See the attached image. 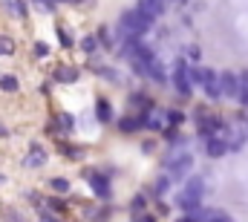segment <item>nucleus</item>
I'll use <instances>...</instances> for the list:
<instances>
[{
	"mask_svg": "<svg viewBox=\"0 0 248 222\" xmlns=\"http://www.w3.org/2000/svg\"><path fill=\"white\" fill-rule=\"evenodd\" d=\"M0 55L3 58L15 55V41H12V38H0Z\"/></svg>",
	"mask_w": 248,
	"mask_h": 222,
	"instance_id": "nucleus-13",
	"label": "nucleus"
},
{
	"mask_svg": "<svg viewBox=\"0 0 248 222\" xmlns=\"http://www.w3.org/2000/svg\"><path fill=\"white\" fill-rule=\"evenodd\" d=\"M46 208H49L52 214H63V211H66V205L58 202V199H46Z\"/></svg>",
	"mask_w": 248,
	"mask_h": 222,
	"instance_id": "nucleus-17",
	"label": "nucleus"
},
{
	"mask_svg": "<svg viewBox=\"0 0 248 222\" xmlns=\"http://www.w3.org/2000/svg\"><path fill=\"white\" fill-rule=\"evenodd\" d=\"M41 222H58V214H52V211H44V214H41Z\"/></svg>",
	"mask_w": 248,
	"mask_h": 222,
	"instance_id": "nucleus-24",
	"label": "nucleus"
},
{
	"mask_svg": "<svg viewBox=\"0 0 248 222\" xmlns=\"http://www.w3.org/2000/svg\"><path fill=\"white\" fill-rule=\"evenodd\" d=\"M75 75H78V72H75L72 66H61V69H58V81H66V84H72Z\"/></svg>",
	"mask_w": 248,
	"mask_h": 222,
	"instance_id": "nucleus-14",
	"label": "nucleus"
},
{
	"mask_svg": "<svg viewBox=\"0 0 248 222\" xmlns=\"http://www.w3.org/2000/svg\"><path fill=\"white\" fill-rule=\"evenodd\" d=\"M173 87L182 93V95H190V90H193V81H190V75H187V66L179 61L176 63V72H173Z\"/></svg>",
	"mask_w": 248,
	"mask_h": 222,
	"instance_id": "nucleus-4",
	"label": "nucleus"
},
{
	"mask_svg": "<svg viewBox=\"0 0 248 222\" xmlns=\"http://www.w3.org/2000/svg\"><path fill=\"white\" fill-rule=\"evenodd\" d=\"M208 222H231V220H228L225 214H219V211H214V214L208 217Z\"/></svg>",
	"mask_w": 248,
	"mask_h": 222,
	"instance_id": "nucleus-22",
	"label": "nucleus"
},
{
	"mask_svg": "<svg viewBox=\"0 0 248 222\" xmlns=\"http://www.w3.org/2000/svg\"><path fill=\"white\" fill-rule=\"evenodd\" d=\"M63 156H72V159H81V150H72V147H61Z\"/></svg>",
	"mask_w": 248,
	"mask_h": 222,
	"instance_id": "nucleus-26",
	"label": "nucleus"
},
{
	"mask_svg": "<svg viewBox=\"0 0 248 222\" xmlns=\"http://www.w3.org/2000/svg\"><path fill=\"white\" fill-rule=\"evenodd\" d=\"M84 52H95V38H84Z\"/></svg>",
	"mask_w": 248,
	"mask_h": 222,
	"instance_id": "nucleus-21",
	"label": "nucleus"
},
{
	"mask_svg": "<svg viewBox=\"0 0 248 222\" xmlns=\"http://www.w3.org/2000/svg\"><path fill=\"white\" fill-rule=\"evenodd\" d=\"M130 208H133V214H136V211H141V208H144V199H141V196H139V199H133V205H130Z\"/></svg>",
	"mask_w": 248,
	"mask_h": 222,
	"instance_id": "nucleus-27",
	"label": "nucleus"
},
{
	"mask_svg": "<svg viewBox=\"0 0 248 222\" xmlns=\"http://www.w3.org/2000/svg\"><path fill=\"white\" fill-rule=\"evenodd\" d=\"M168 121H170V124H173V127H176V124H182V121H185V115H182V112H168Z\"/></svg>",
	"mask_w": 248,
	"mask_h": 222,
	"instance_id": "nucleus-19",
	"label": "nucleus"
},
{
	"mask_svg": "<svg viewBox=\"0 0 248 222\" xmlns=\"http://www.w3.org/2000/svg\"><path fill=\"white\" fill-rule=\"evenodd\" d=\"M122 127L124 133H136V130H141L144 127V115H136V118H122Z\"/></svg>",
	"mask_w": 248,
	"mask_h": 222,
	"instance_id": "nucleus-9",
	"label": "nucleus"
},
{
	"mask_svg": "<svg viewBox=\"0 0 248 222\" xmlns=\"http://www.w3.org/2000/svg\"><path fill=\"white\" fill-rule=\"evenodd\" d=\"M168 188H170V176H162V179H156V193H159V196H162Z\"/></svg>",
	"mask_w": 248,
	"mask_h": 222,
	"instance_id": "nucleus-18",
	"label": "nucleus"
},
{
	"mask_svg": "<svg viewBox=\"0 0 248 222\" xmlns=\"http://www.w3.org/2000/svg\"><path fill=\"white\" fill-rule=\"evenodd\" d=\"M190 165H193L190 153H179V156L168 159V176H170V179H182V176H187Z\"/></svg>",
	"mask_w": 248,
	"mask_h": 222,
	"instance_id": "nucleus-2",
	"label": "nucleus"
},
{
	"mask_svg": "<svg viewBox=\"0 0 248 222\" xmlns=\"http://www.w3.org/2000/svg\"><path fill=\"white\" fill-rule=\"evenodd\" d=\"M58 124L61 130H72V115H58Z\"/></svg>",
	"mask_w": 248,
	"mask_h": 222,
	"instance_id": "nucleus-20",
	"label": "nucleus"
},
{
	"mask_svg": "<svg viewBox=\"0 0 248 222\" xmlns=\"http://www.w3.org/2000/svg\"><path fill=\"white\" fill-rule=\"evenodd\" d=\"M0 90H3V93H17V90H20V81H17L15 75H3V78H0Z\"/></svg>",
	"mask_w": 248,
	"mask_h": 222,
	"instance_id": "nucleus-11",
	"label": "nucleus"
},
{
	"mask_svg": "<svg viewBox=\"0 0 248 222\" xmlns=\"http://www.w3.org/2000/svg\"><path fill=\"white\" fill-rule=\"evenodd\" d=\"M44 165H46V150L32 144V150L23 156V167H44Z\"/></svg>",
	"mask_w": 248,
	"mask_h": 222,
	"instance_id": "nucleus-5",
	"label": "nucleus"
},
{
	"mask_svg": "<svg viewBox=\"0 0 248 222\" xmlns=\"http://www.w3.org/2000/svg\"><path fill=\"white\" fill-rule=\"evenodd\" d=\"M35 6H38L41 12H52V3H49V0H35Z\"/></svg>",
	"mask_w": 248,
	"mask_h": 222,
	"instance_id": "nucleus-23",
	"label": "nucleus"
},
{
	"mask_svg": "<svg viewBox=\"0 0 248 222\" xmlns=\"http://www.w3.org/2000/svg\"><path fill=\"white\" fill-rule=\"evenodd\" d=\"M84 179L95 188V193H98L101 199H107V196H110V182H107V176H104V173H98V170H84Z\"/></svg>",
	"mask_w": 248,
	"mask_h": 222,
	"instance_id": "nucleus-3",
	"label": "nucleus"
},
{
	"mask_svg": "<svg viewBox=\"0 0 248 222\" xmlns=\"http://www.w3.org/2000/svg\"><path fill=\"white\" fill-rule=\"evenodd\" d=\"M35 55H38V58L49 55V47H46V44H38V47H35Z\"/></svg>",
	"mask_w": 248,
	"mask_h": 222,
	"instance_id": "nucleus-25",
	"label": "nucleus"
},
{
	"mask_svg": "<svg viewBox=\"0 0 248 222\" xmlns=\"http://www.w3.org/2000/svg\"><path fill=\"white\" fill-rule=\"evenodd\" d=\"M219 87H222V98H240V93H243V78L240 75H234V72H222L219 75Z\"/></svg>",
	"mask_w": 248,
	"mask_h": 222,
	"instance_id": "nucleus-1",
	"label": "nucleus"
},
{
	"mask_svg": "<svg viewBox=\"0 0 248 222\" xmlns=\"http://www.w3.org/2000/svg\"><path fill=\"white\" fill-rule=\"evenodd\" d=\"M208 156H222L225 150H231V144L228 142H222V139H208Z\"/></svg>",
	"mask_w": 248,
	"mask_h": 222,
	"instance_id": "nucleus-8",
	"label": "nucleus"
},
{
	"mask_svg": "<svg viewBox=\"0 0 248 222\" xmlns=\"http://www.w3.org/2000/svg\"><path fill=\"white\" fill-rule=\"evenodd\" d=\"M147 75H150V81H156V84H165V81H168V72H165V66H162L159 61H150V63H147Z\"/></svg>",
	"mask_w": 248,
	"mask_h": 222,
	"instance_id": "nucleus-7",
	"label": "nucleus"
},
{
	"mask_svg": "<svg viewBox=\"0 0 248 222\" xmlns=\"http://www.w3.org/2000/svg\"><path fill=\"white\" fill-rule=\"evenodd\" d=\"M3 3H6V9H9L15 17H23V15H26V3H23V0H3Z\"/></svg>",
	"mask_w": 248,
	"mask_h": 222,
	"instance_id": "nucleus-12",
	"label": "nucleus"
},
{
	"mask_svg": "<svg viewBox=\"0 0 248 222\" xmlns=\"http://www.w3.org/2000/svg\"><path fill=\"white\" fill-rule=\"evenodd\" d=\"M144 127H150V130H162V127H165V115H162V112H150V115H144Z\"/></svg>",
	"mask_w": 248,
	"mask_h": 222,
	"instance_id": "nucleus-10",
	"label": "nucleus"
},
{
	"mask_svg": "<svg viewBox=\"0 0 248 222\" xmlns=\"http://www.w3.org/2000/svg\"><path fill=\"white\" fill-rule=\"evenodd\" d=\"M139 12H144L147 17H159L165 12V0H141L139 3Z\"/></svg>",
	"mask_w": 248,
	"mask_h": 222,
	"instance_id": "nucleus-6",
	"label": "nucleus"
},
{
	"mask_svg": "<svg viewBox=\"0 0 248 222\" xmlns=\"http://www.w3.org/2000/svg\"><path fill=\"white\" fill-rule=\"evenodd\" d=\"M49 185H52V190H61V193H69V182H66V179H61V176H58V179H52Z\"/></svg>",
	"mask_w": 248,
	"mask_h": 222,
	"instance_id": "nucleus-16",
	"label": "nucleus"
},
{
	"mask_svg": "<svg viewBox=\"0 0 248 222\" xmlns=\"http://www.w3.org/2000/svg\"><path fill=\"white\" fill-rule=\"evenodd\" d=\"M98 118H101V121H110V118H113V110H110L107 101H98Z\"/></svg>",
	"mask_w": 248,
	"mask_h": 222,
	"instance_id": "nucleus-15",
	"label": "nucleus"
}]
</instances>
